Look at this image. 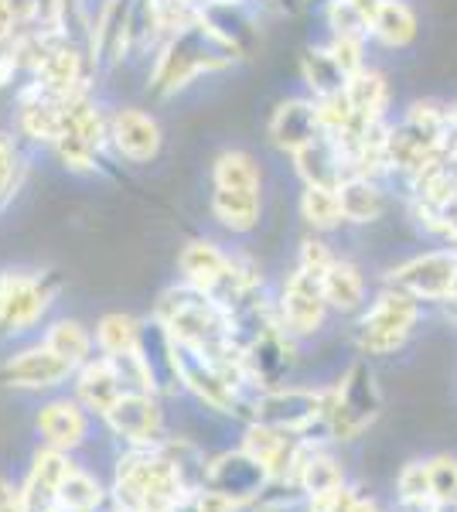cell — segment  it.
<instances>
[{"label": "cell", "instance_id": "cell-20", "mask_svg": "<svg viewBox=\"0 0 457 512\" xmlns=\"http://www.w3.org/2000/svg\"><path fill=\"white\" fill-rule=\"evenodd\" d=\"M212 188H236V192H263V164L249 151L229 147V151L215 154L209 168Z\"/></svg>", "mask_w": 457, "mask_h": 512}, {"label": "cell", "instance_id": "cell-13", "mask_svg": "<svg viewBox=\"0 0 457 512\" xmlns=\"http://www.w3.org/2000/svg\"><path fill=\"white\" fill-rule=\"evenodd\" d=\"M76 369L69 362H62L58 355L48 349L45 342L35 345V349H24L14 355L4 366V376L11 379L14 386H24V390H45V386H58L62 379H69Z\"/></svg>", "mask_w": 457, "mask_h": 512}, {"label": "cell", "instance_id": "cell-21", "mask_svg": "<svg viewBox=\"0 0 457 512\" xmlns=\"http://www.w3.org/2000/svg\"><path fill=\"white\" fill-rule=\"evenodd\" d=\"M321 284L328 304L335 311H342V315H352V311H359L365 304V277L352 260L335 256V263L321 274Z\"/></svg>", "mask_w": 457, "mask_h": 512}, {"label": "cell", "instance_id": "cell-38", "mask_svg": "<svg viewBox=\"0 0 457 512\" xmlns=\"http://www.w3.org/2000/svg\"><path fill=\"white\" fill-rule=\"evenodd\" d=\"M348 512H376V506H372V502H365V499H355Z\"/></svg>", "mask_w": 457, "mask_h": 512}, {"label": "cell", "instance_id": "cell-30", "mask_svg": "<svg viewBox=\"0 0 457 512\" xmlns=\"http://www.w3.org/2000/svg\"><path fill=\"white\" fill-rule=\"evenodd\" d=\"M24 158H21V137L14 130H0V205L21 188Z\"/></svg>", "mask_w": 457, "mask_h": 512}, {"label": "cell", "instance_id": "cell-5", "mask_svg": "<svg viewBox=\"0 0 457 512\" xmlns=\"http://www.w3.org/2000/svg\"><path fill=\"white\" fill-rule=\"evenodd\" d=\"M457 280V246L430 250L400 263L386 274V287L417 297V301H451Z\"/></svg>", "mask_w": 457, "mask_h": 512}, {"label": "cell", "instance_id": "cell-15", "mask_svg": "<svg viewBox=\"0 0 457 512\" xmlns=\"http://www.w3.org/2000/svg\"><path fill=\"white\" fill-rule=\"evenodd\" d=\"M209 216L222 229L236 236H246L263 219V192H236V188H212Z\"/></svg>", "mask_w": 457, "mask_h": 512}, {"label": "cell", "instance_id": "cell-33", "mask_svg": "<svg viewBox=\"0 0 457 512\" xmlns=\"http://www.w3.org/2000/svg\"><path fill=\"white\" fill-rule=\"evenodd\" d=\"M430 492L437 506L457 502V461L454 458H434L430 461Z\"/></svg>", "mask_w": 457, "mask_h": 512}, {"label": "cell", "instance_id": "cell-9", "mask_svg": "<svg viewBox=\"0 0 457 512\" xmlns=\"http://www.w3.org/2000/svg\"><path fill=\"white\" fill-rule=\"evenodd\" d=\"M14 134L35 147H52L62 134V99L24 79L14 99Z\"/></svg>", "mask_w": 457, "mask_h": 512}, {"label": "cell", "instance_id": "cell-1", "mask_svg": "<svg viewBox=\"0 0 457 512\" xmlns=\"http://www.w3.org/2000/svg\"><path fill=\"white\" fill-rule=\"evenodd\" d=\"M236 62V55L205 28V21H191L188 28L174 31L157 45V52L147 62V93L154 99H171L185 93L195 79L226 72Z\"/></svg>", "mask_w": 457, "mask_h": 512}, {"label": "cell", "instance_id": "cell-27", "mask_svg": "<svg viewBox=\"0 0 457 512\" xmlns=\"http://www.w3.org/2000/svg\"><path fill=\"white\" fill-rule=\"evenodd\" d=\"M144 342V325L134 315H103L96 325V345L103 355H123L134 352Z\"/></svg>", "mask_w": 457, "mask_h": 512}, {"label": "cell", "instance_id": "cell-8", "mask_svg": "<svg viewBox=\"0 0 457 512\" xmlns=\"http://www.w3.org/2000/svg\"><path fill=\"white\" fill-rule=\"evenodd\" d=\"M321 134H324L321 110H318V99L311 96L280 99L267 120V140L280 154H287V158L301 151V147H307L311 140H318Z\"/></svg>", "mask_w": 457, "mask_h": 512}, {"label": "cell", "instance_id": "cell-16", "mask_svg": "<svg viewBox=\"0 0 457 512\" xmlns=\"http://www.w3.org/2000/svg\"><path fill=\"white\" fill-rule=\"evenodd\" d=\"M338 202H342L345 226H372L386 216V192L382 181L369 175H348L338 185Z\"/></svg>", "mask_w": 457, "mask_h": 512}, {"label": "cell", "instance_id": "cell-2", "mask_svg": "<svg viewBox=\"0 0 457 512\" xmlns=\"http://www.w3.org/2000/svg\"><path fill=\"white\" fill-rule=\"evenodd\" d=\"M447 134V106L420 99L400 113V120H389V175L410 178L423 164L444 154Z\"/></svg>", "mask_w": 457, "mask_h": 512}, {"label": "cell", "instance_id": "cell-35", "mask_svg": "<svg viewBox=\"0 0 457 512\" xmlns=\"http://www.w3.org/2000/svg\"><path fill=\"white\" fill-rule=\"evenodd\" d=\"M331 263H335V253H331V246L321 239V233L307 236L301 243V253H297V267H307V270H314V274H324Z\"/></svg>", "mask_w": 457, "mask_h": 512}, {"label": "cell", "instance_id": "cell-19", "mask_svg": "<svg viewBox=\"0 0 457 512\" xmlns=\"http://www.w3.org/2000/svg\"><path fill=\"white\" fill-rule=\"evenodd\" d=\"M301 82L307 86L311 99H328L345 93L348 72L335 62V55L328 52V45H311L301 55Z\"/></svg>", "mask_w": 457, "mask_h": 512}, {"label": "cell", "instance_id": "cell-3", "mask_svg": "<svg viewBox=\"0 0 457 512\" xmlns=\"http://www.w3.org/2000/svg\"><path fill=\"white\" fill-rule=\"evenodd\" d=\"M420 321V301L396 287H386L376 301L369 304V311L359 321V349L365 355H389L410 338L413 325Z\"/></svg>", "mask_w": 457, "mask_h": 512}, {"label": "cell", "instance_id": "cell-28", "mask_svg": "<svg viewBox=\"0 0 457 512\" xmlns=\"http://www.w3.org/2000/svg\"><path fill=\"white\" fill-rule=\"evenodd\" d=\"M324 24H328V35L335 38L372 41V24L352 0H324Z\"/></svg>", "mask_w": 457, "mask_h": 512}, {"label": "cell", "instance_id": "cell-23", "mask_svg": "<svg viewBox=\"0 0 457 512\" xmlns=\"http://www.w3.org/2000/svg\"><path fill=\"white\" fill-rule=\"evenodd\" d=\"M420 35V21L413 14V7L406 0H382L376 21H372V41H379L382 48H406L413 45Z\"/></svg>", "mask_w": 457, "mask_h": 512}, {"label": "cell", "instance_id": "cell-25", "mask_svg": "<svg viewBox=\"0 0 457 512\" xmlns=\"http://www.w3.org/2000/svg\"><path fill=\"white\" fill-rule=\"evenodd\" d=\"M297 212L314 233H335L345 226L342 216V202H338V188H318V185H304L301 198H297Z\"/></svg>", "mask_w": 457, "mask_h": 512}, {"label": "cell", "instance_id": "cell-26", "mask_svg": "<svg viewBox=\"0 0 457 512\" xmlns=\"http://www.w3.org/2000/svg\"><path fill=\"white\" fill-rule=\"evenodd\" d=\"M45 345L62 362H69L76 373L93 359V335H89V328H82L79 321H72V318L55 321V325L45 332Z\"/></svg>", "mask_w": 457, "mask_h": 512}, {"label": "cell", "instance_id": "cell-6", "mask_svg": "<svg viewBox=\"0 0 457 512\" xmlns=\"http://www.w3.org/2000/svg\"><path fill=\"white\" fill-rule=\"evenodd\" d=\"M164 147V130L154 113L140 106H110V151L120 161L144 168Z\"/></svg>", "mask_w": 457, "mask_h": 512}, {"label": "cell", "instance_id": "cell-24", "mask_svg": "<svg viewBox=\"0 0 457 512\" xmlns=\"http://www.w3.org/2000/svg\"><path fill=\"white\" fill-rule=\"evenodd\" d=\"M38 427H41V434L48 437V444L62 451V448H76L82 441V434H86V417H82L79 403L55 400V403H48V407H41Z\"/></svg>", "mask_w": 457, "mask_h": 512}, {"label": "cell", "instance_id": "cell-10", "mask_svg": "<svg viewBox=\"0 0 457 512\" xmlns=\"http://www.w3.org/2000/svg\"><path fill=\"white\" fill-rule=\"evenodd\" d=\"M328 403L331 393L318 390H270L267 396H260L256 403V420L280 431H301V427L314 424L318 417H328Z\"/></svg>", "mask_w": 457, "mask_h": 512}, {"label": "cell", "instance_id": "cell-12", "mask_svg": "<svg viewBox=\"0 0 457 512\" xmlns=\"http://www.w3.org/2000/svg\"><path fill=\"white\" fill-rule=\"evenodd\" d=\"M198 18L205 21V28H209L236 59L253 55L260 28H256V18H253V11H249V4H215V0H209Z\"/></svg>", "mask_w": 457, "mask_h": 512}, {"label": "cell", "instance_id": "cell-36", "mask_svg": "<svg viewBox=\"0 0 457 512\" xmlns=\"http://www.w3.org/2000/svg\"><path fill=\"white\" fill-rule=\"evenodd\" d=\"M31 270H0V311H4V304L11 301L14 291L28 280Z\"/></svg>", "mask_w": 457, "mask_h": 512}, {"label": "cell", "instance_id": "cell-11", "mask_svg": "<svg viewBox=\"0 0 457 512\" xmlns=\"http://www.w3.org/2000/svg\"><path fill=\"white\" fill-rule=\"evenodd\" d=\"M290 164H294V175L301 178V185L338 188L352 175V164H348L345 151L338 147V140L328 134H321L318 140L301 147L297 154H290Z\"/></svg>", "mask_w": 457, "mask_h": 512}, {"label": "cell", "instance_id": "cell-4", "mask_svg": "<svg viewBox=\"0 0 457 512\" xmlns=\"http://www.w3.org/2000/svg\"><path fill=\"white\" fill-rule=\"evenodd\" d=\"M379 386L376 373L369 369V362L359 359L352 369L345 373V379L338 383V390L331 393L328 403V424L335 437H355L362 434L372 420L379 417Z\"/></svg>", "mask_w": 457, "mask_h": 512}, {"label": "cell", "instance_id": "cell-7", "mask_svg": "<svg viewBox=\"0 0 457 512\" xmlns=\"http://www.w3.org/2000/svg\"><path fill=\"white\" fill-rule=\"evenodd\" d=\"M328 297H324V284L321 274L307 267H294L284 280V291H280V321L294 338L314 335L324 325V315H328Z\"/></svg>", "mask_w": 457, "mask_h": 512}, {"label": "cell", "instance_id": "cell-34", "mask_svg": "<svg viewBox=\"0 0 457 512\" xmlns=\"http://www.w3.org/2000/svg\"><path fill=\"white\" fill-rule=\"evenodd\" d=\"M324 45H328V52L335 55V62L348 72V79H352L355 72H362L365 65H369V62H365V45H369V41L328 35V41H324Z\"/></svg>", "mask_w": 457, "mask_h": 512}, {"label": "cell", "instance_id": "cell-22", "mask_svg": "<svg viewBox=\"0 0 457 512\" xmlns=\"http://www.w3.org/2000/svg\"><path fill=\"white\" fill-rule=\"evenodd\" d=\"M345 96L352 103V113L362 120H386L389 117V82L379 69L365 65L362 72H355L345 86Z\"/></svg>", "mask_w": 457, "mask_h": 512}, {"label": "cell", "instance_id": "cell-29", "mask_svg": "<svg viewBox=\"0 0 457 512\" xmlns=\"http://www.w3.org/2000/svg\"><path fill=\"white\" fill-rule=\"evenodd\" d=\"M297 478H301V489L311 495V499H321V495L342 489V468L331 458H321V454L304 458L301 468H297Z\"/></svg>", "mask_w": 457, "mask_h": 512}, {"label": "cell", "instance_id": "cell-31", "mask_svg": "<svg viewBox=\"0 0 457 512\" xmlns=\"http://www.w3.org/2000/svg\"><path fill=\"white\" fill-rule=\"evenodd\" d=\"M58 502L72 512H89V509L99 506V485L89 475L69 472L65 475V482L58 485Z\"/></svg>", "mask_w": 457, "mask_h": 512}, {"label": "cell", "instance_id": "cell-14", "mask_svg": "<svg viewBox=\"0 0 457 512\" xmlns=\"http://www.w3.org/2000/svg\"><path fill=\"white\" fill-rule=\"evenodd\" d=\"M55 291H58V284L52 277L28 274V280L14 291V297L4 304V311H0V328H7V332H28V328L48 311Z\"/></svg>", "mask_w": 457, "mask_h": 512}, {"label": "cell", "instance_id": "cell-32", "mask_svg": "<svg viewBox=\"0 0 457 512\" xmlns=\"http://www.w3.org/2000/svg\"><path fill=\"white\" fill-rule=\"evenodd\" d=\"M400 499L403 502H434L430 492V461H410L400 472Z\"/></svg>", "mask_w": 457, "mask_h": 512}, {"label": "cell", "instance_id": "cell-37", "mask_svg": "<svg viewBox=\"0 0 457 512\" xmlns=\"http://www.w3.org/2000/svg\"><path fill=\"white\" fill-rule=\"evenodd\" d=\"M0 512H24V492L0 478Z\"/></svg>", "mask_w": 457, "mask_h": 512}, {"label": "cell", "instance_id": "cell-17", "mask_svg": "<svg viewBox=\"0 0 457 512\" xmlns=\"http://www.w3.org/2000/svg\"><path fill=\"white\" fill-rule=\"evenodd\" d=\"M106 420H110L116 434L134 444H147L151 437H157V427H161V414H157L151 393H123Z\"/></svg>", "mask_w": 457, "mask_h": 512}, {"label": "cell", "instance_id": "cell-18", "mask_svg": "<svg viewBox=\"0 0 457 512\" xmlns=\"http://www.w3.org/2000/svg\"><path fill=\"white\" fill-rule=\"evenodd\" d=\"M76 386H79V400L103 417L110 414V410L116 407V400L123 396V383H120V376H116L110 355H103V359H89L86 366L79 369Z\"/></svg>", "mask_w": 457, "mask_h": 512}]
</instances>
